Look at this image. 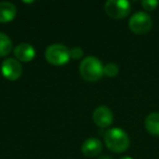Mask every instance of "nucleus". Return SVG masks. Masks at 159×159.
<instances>
[{"mask_svg": "<svg viewBox=\"0 0 159 159\" xmlns=\"http://www.w3.org/2000/svg\"><path fill=\"white\" fill-rule=\"evenodd\" d=\"M104 139L108 149L113 152H123L130 146L129 135L120 128H112L106 131Z\"/></svg>", "mask_w": 159, "mask_h": 159, "instance_id": "nucleus-1", "label": "nucleus"}, {"mask_svg": "<svg viewBox=\"0 0 159 159\" xmlns=\"http://www.w3.org/2000/svg\"><path fill=\"white\" fill-rule=\"evenodd\" d=\"M80 73H81V76L87 82H96L104 75V66L98 58L89 56L84 58L81 62Z\"/></svg>", "mask_w": 159, "mask_h": 159, "instance_id": "nucleus-2", "label": "nucleus"}, {"mask_svg": "<svg viewBox=\"0 0 159 159\" xmlns=\"http://www.w3.org/2000/svg\"><path fill=\"white\" fill-rule=\"evenodd\" d=\"M45 58L50 64L63 66L71 59L70 49L62 44H52L47 47L45 51Z\"/></svg>", "mask_w": 159, "mask_h": 159, "instance_id": "nucleus-3", "label": "nucleus"}, {"mask_svg": "<svg viewBox=\"0 0 159 159\" xmlns=\"http://www.w3.org/2000/svg\"><path fill=\"white\" fill-rule=\"evenodd\" d=\"M152 21L149 14L146 12H136L130 18L129 21V27L133 33L137 34V35H142V34H146L152 30Z\"/></svg>", "mask_w": 159, "mask_h": 159, "instance_id": "nucleus-4", "label": "nucleus"}, {"mask_svg": "<svg viewBox=\"0 0 159 159\" xmlns=\"http://www.w3.org/2000/svg\"><path fill=\"white\" fill-rule=\"evenodd\" d=\"M105 11L112 19H123L130 13L131 3L128 0H108L105 3Z\"/></svg>", "mask_w": 159, "mask_h": 159, "instance_id": "nucleus-5", "label": "nucleus"}, {"mask_svg": "<svg viewBox=\"0 0 159 159\" xmlns=\"http://www.w3.org/2000/svg\"><path fill=\"white\" fill-rule=\"evenodd\" d=\"M1 72L7 80L16 81L22 75V66L18 59L7 58L1 63Z\"/></svg>", "mask_w": 159, "mask_h": 159, "instance_id": "nucleus-6", "label": "nucleus"}, {"mask_svg": "<svg viewBox=\"0 0 159 159\" xmlns=\"http://www.w3.org/2000/svg\"><path fill=\"white\" fill-rule=\"evenodd\" d=\"M93 120L96 125L99 126V128H107L112 123L113 113L108 107L99 106L94 110Z\"/></svg>", "mask_w": 159, "mask_h": 159, "instance_id": "nucleus-7", "label": "nucleus"}, {"mask_svg": "<svg viewBox=\"0 0 159 159\" xmlns=\"http://www.w3.org/2000/svg\"><path fill=\"white\" fill-rule=\"evenodd\" d=\"M14 56L19 61L30 62L35 58L36 51L35 48L29 43H21L13 49Z\"/></svg>", "mask_w": 159, "mask_h": 159, "instance_id": "nucleus-8", "label": "nucleus"}, {"mask_svg": "<svg viewBox=\"0 0 159 159\" xmlns=\"http://www.w3.org/2000/svg\"><path fill=\"white\" fill-rule=\"evenodd\" d=\"M102 149V143L96 137H89L83 143L82 152L86 157H95L100 154Z\"/></svg>", "mask_w": 159, "mask_h": 159, "instance_id": "nucleus-9", "label": "nucleus"}, {"mask_svg": "<svg viewBox=\"0 0 159 159\" xmlns=\"http://www.w3.org/2000/svg\"><path fill=\"white\" fill-rule=\"evenodd\" d=\"M16 16V7L9 1H0V23L12 21Z\"/></svg>", "mask_w": 159, "mask_h": 159, "instance_id": "nucleus-10", "label": "nucleus"}, {"mask_svg": "<svg viewBox=\"0 0 159 159\" xmlns=\"http://www.w3.org/2000/svg\"><path fill=\"white\" fill-rule=\"evenodd\" d=\"M145 128L148 133L159 136V112H152L146 117Z\"/></svg>", "mask_w": 159, "mask_h": 159, "instance_id": "nucleus-11", "label": "nucleus"}, {"mask_svg": "<svg viewBox=\"0 0 159 159\" xmlns=\"http://www.w3.org/2000/svg\"><path fill=\"white\" fill-rule=\"evenodd\" d=\"M12 50V40L7 34L0 32V57H6Z\"/></svg>", "mask_w": 159, "mask_h": 159, "instance_id": "nucleus-12", "label": "nucleus"}, {"mask_svg": "<svg viewBox=\"0 0 159 159\" xmlns=\"http://www.w3.org/2000/svg\"><path fill=\"white\" fill-rule=\"evenodd\" d=\"M119 73V66L113 62H109V63L104 66V74L109 77H113Z\"/></svg>", "mask_w": 159, "mask_h": 159, "instance_id": "nucleus-13", "label": "nucleus"}, {"mask_svg": "<svg viewBox=\"0 0 159 159\" xmlns=\"http://www.w3.org/2000/svg\"><path fill=\"white\" fill-rule=\"evenodd\" d=\"M142 6H143L144 9L152 11V10H155L157 8L158 1L157 0H143L142 1Z\"/></svg>", "mask_w": 159, "mask_h": 159, "instance_id": "nucleus-14", "label": "nucleus"}, {"mask_svg": "<svg viewBox=\"0 0 159 159\" xmlns=\"http://www.w3.org/2000/svg\"><path fill=\"white\" fill-rule=\"evenodd\" d=\"M83 56V50L81 47H74L70 49V57L72 59H80Z\"/></svg>", "mask_w": 159, "mask_h": 159, "instance_id": "nucleus-15", "label": "nucleus"}, {"mask_svg": "<svg viewBox=\"0 0 159 159\" xmlns=\"http://www.w3.org/2000/svg\"><path fill=\"white\" fill-rule=\"evenodd\" d=\"M98 159H113V158H111L110 156H107V155H105V156H102V157H99Z\"/></svg>", "mask_w": 159, "mask_h": 159, "instance_id": "nucleus-16", "label": "nucleus"}, {"mask_svg": "<svg viewBox=\"0 0 159 159\" xmlns=\"http://www.w3.org/2000/svg\"><path fill=\"white\" fill-rule=\"evenodd\" d=\"M120 159H133L132 157H130V156H124V157H121Z\"/></svg>", "mask_w": 159, "mask_h": 159, "instance_id": "nucleus-17", "label": "nucleus"}]
</instances>
